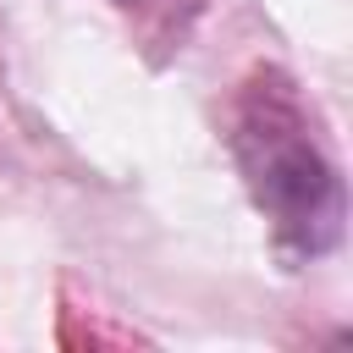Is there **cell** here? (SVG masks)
I'll return each mask as SVG.
<instances>
[{
    "instance_id": "cell-1",
    "label": "cell",
    "mask_w": 353,
    "mask_h": 353,
    "mask_svg": "<svg viewBox=\"0 0 353 353\" xmlns=\"http://www.w3.org/2000/svg\"><path fill=\"white\" fill-rule=\"evenodd\" d=\"M237 165L254 188V204L298 248L320 254L342 232V188L309 121L281 77H259L237 105Z\"/></svg>"
}]
</instances>
